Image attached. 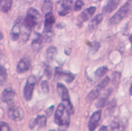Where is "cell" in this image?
<instances>
[{"instance_id":"cell-13","label":"cell","mask_w":132,"mask_h":131,"mask_svg":"<svg viewBox=\"0 0 132 131\" xmlns=\"http://www.w3.org/2000/svg\"><path fill=\"white\" fill-rule=\"evenodd\" d=\"M20 22H21V20L18 19L12 28L11 39H12L13 40H17L20 36V33H21V24H20Z\"/></svg>"},{"instance_id":"cell-40","label":"cell","mask_w":132,"mask_h":131,"mask_svg":"<svg viewBox=\"0 0 132 131\" xmlns=\"http://www.w3.org/2000/svg\"><path fill=\"white\" fill-rule=\"evenodd\" d=\"M128 2H129V4H131V5H132V0H128Z\"/></svg>"},{"instance_id":"cell-18","label":"cell","mask_w":132,"mask_h":131,"mask_svg":"<svg viewBox=\"0 0 132 131\" xmlns=\"http://www.w3.org/2000/svg\"><path fill=\"white\" fill-rule=\"evenodd\" d=\"M31 28L29 26H27L24 23H23V29H22L21 32H22V38H23V41H27L29 40V37H30V34H31Z\"/></svg>"},{"instance_id":"cell-2","label":"cell","mask_w":132,"mask_h":131,"mask_svg":"<svg viewBox=\"0 0 132 131\" xmlns=\"http://www.w3.org/2000/svg\"><path fill=\"white\" fill-rule=\"evenodd\" d=\"M57 92L60 94L61 99H62L63 104L65 105L67 110L69 112L70 114L74 113V108L73 105H72L71 101L69 99V95H68V91L66 88V86L62 84H57Z\"/></svg>"},{"instance_id":"cell-5","label":"cell","mask_w":132,"mask_h":131,"mask_svg":"<svg viewBox=\"0 0 132 131\" xmlns=\"http://www.w3.org/2000/svg\"><path fill=\"white\" fill-rule=\"evenodd\" d=\"M35 84H36V78L33 75H30L28 77L24 90H23L24 99L26 101H30L31 99V97H32V93H33V89H34Z\"/></svg>"},{"instance_id":"cell-19","label":"cell","mask_w":132,"mask_h":131,"mask_svg":"<svg viewBox=\"0 0 132 131\" xmlns=\"http://www.w3.org/2000/svg\"><path fill=\"white\" fill-rule=\"evenodd\" d=\"M100 93H101V90L95 88V89H94L93 91H91L90 93H88V95H87V98H86L87 101H94L96 98H98V97H99Z\"/></svg>"},{"instance_id":"cell-9","label":"cell","mask_w":132,"mask_h":131,"mask_svg":"<svg viewBox=\"0 0 132 131\" xmlns=\"http://www.w3.org/2000/svg\"><path fill=\"white\" fill-rule=\"evenodd\" d=\"M55 23V17L51 12H49L45 15V23H44V32H51L53 24Z\"/></svg>"},{"instance_id":"cell-15","label":"cell","mask_w":132,"mask_h":131,"mask_svg":"<svg viewBox=\"0 0 132 131\" xmlns=\"http://www.w3.org/2000/svg\"><path fill=\"white\" fill-rule=\"evenodd\" d=\"M42 36L40 33H36V37L34 38L32 41V49H34L35 51H38L40 49V48L42 47Z\"/></svg>"},{"instance_id":"cell-24","label":"cell","mask_w":132,"mask_h":131,"mask_svg":"<svg viewBox=\"0 0 132 131\" xmlns=\"http://www.w3.org/2000/svg\"><path fill=\"white\" fill-rule=\"evenodd\" d=\"M109 82H110V78L108 76H106L103 81H101V82L99 83V84H98V85L96 86V88H97V89H99V90H101V91H102V90L104 89L106 86H107L108 84H109Z\"/></svg>"},{"instance_id":"cell-16","label":"cell","mask_w":132,"mask_h":131,"mask_svg":"<svg viewBox=\"0 0 132 131\" xmlns=\"http://www.w3.org/2000/svg\"><path fill=\"white\" fill-rule=\"evenodd\" d=\"M102 20H103V14H98V15H96L95 17L90 22V23H89L88 30L90 31V32L94 31V29L98 26V24L102 22Z\"/></svg>"},{"instance_id":"cell-12","label":"cell","mask_w":132,"mask_h":131,"mask_svg":"<svg viewBox=\"0 0 132 131\" xmlns=\"http://www.w3.org/2000/svg\"><path fill=\"white\" fill-rule=\"evenodd\" d=\"M72 0H61V9L59 11V14L62 16L69 14L72 9Z\"/></svg>"},{"instance_id":"cell-39","label":"cell","mask_w":132,"mask_h":131,"mask_svg":"<svg viewBox=\"0 0 132 131\" xmlns=\"http://www.w3.org/2000/svg\"><path fill=\"white\" fill-rule=\"evenodd\" d=\"M2 39H3V33H2L1 31H0V40H1Z\"/></svg>"},{"instance_id":"cell-17","label":"cell","mask_w":132,"mask_h":131,"mask_svg":"<svg viewBox=\"0 0 132 131\" xmlns=\"http://www.w3.org/2000/svg\"><path fill=\"white\" fill-rule=\"evenodd\" d=\"M13 5V0H0V8L3 12H8Z\"/></svg>"},{"instance_id":"cell-6","label":"cell","mask_w":132,"mask_h":131,"mask_svg":"<svg viewBox=\"0 0 132 131\" xmlns=\"http://www.w3.org/2000/svg\"><path fill=\"white\" fill-rule=\"evenodd\" d=\"M8 115L10 117V119H14V120L19 121L22 120L24 116V113H23V110H22L19 107H15L13 105V107H10L8 111Z\"/></svg>"},{"instance_id":"cell-1","label":"cell","mask_w":132,"mask_h":131,"mask_svg":"<svg viewBox=\"0 0 132 131\" xmlns=\"http://www.w3.org/2000/svg\"><path fill=\"white\" fill-rule=\"evenodd\" d=\"M69 112L67 110L66 107L63 103L57 106L55 113V123L59 126H68L69 124Z\"/></svg>"},{"instance_id":"cell-32","label":"cell","mask_w":132,"mask_h":131,"mask_svg":"<svg viewBox=\"0 0 132 131\" xmlns=\"http://www.w3.org/2000/svg\"><path fill=\"white\" fill-rule=\"evenodd\" d=\"M45 74L49 78L51 76V67H50V66H45Z\"/></svg>"},{"instance_id":"cell-31","label":"cell","mask_w":132,"mask_h":131,"mask_svg":"<svg viewBox=\"0 0 132 131\" xmlns=\"http://www.w3.org/2000/svg\"><path fill=\"white\" fill-rule=\"evenodd\" d=\"M0 130L1 131H10L11 128L5 122H0Z\"/></svg>"},{"instance_id":"cell-27","label":"cell","mask_w":132,"mask_h":131,"mask_svg":"<svg viewBox=\"0 0 132 131\" xmlns=\"http://www.w3.org/2000/svg\"><path fill=\"white\" fill-rule=\"evenodd\" d=\"M84 5H85L84 0H77L75 3V5H74V9H75V11L81 10V9L83 8Z\"/></svg>"},{"instance_id":"cell-33","label":"cell","mask_w":132,"mask_h":131,"mask_svg":"<svg viewBox=\"0 0 132 131\" xmlns=\"http://www.w3.org/2000/svg\"><path fill=\"white\" fill-rule=\"evenodd\" d=\"M37 125V119H33L31 120V122H30V128H33L35 126Z\"/></svg>"},{"instance_id":"cell-14","label":"cell","mask_w":132,"mask_h":131,"mask_svg":"<svg viewBox=\"0 0 132 131\" xmlns=\"http://www.w3.org/2000/svg\"><path fill=\"white\" fill-rule=\"evenodd\" d=\"M120 0H110L103 7V12L104 13H111L117 8V6L120 4Z\"/></svg>"},{"instance_id":"cell-20","label":"cell","mask_w":132,"mask_h":131,"mask_svg":"<svg viewBox=\"0 0 132 131\" xmlns=\"http://www.w3.org/2000/svg\"><path fill=\"white\" fill-rule=\"evenodd\" d=\"M110 93H111V91H108L107 93H106L102 97V98H100L99 100H98V101L96 102V106H97V108H103V107L105 106L106 103L108 102V95H109Z\"/></svg>"},{"instance_id":"cell-30","label":"cell","mask_w":132,"mask_h":131,"mask_svg":"<svg viewBox=\"0 0 132 131\" xmlns=\"http://www.w3.org/2000/svg\"><path fill=\"white\" fill-rule=\"evenodd\" d=\"M40 87H42V90L45 93H49V84H48L47 81H42V84H40Z\"/></svg>"},{"instance_id":"cell-10","label":"cell","mask_w":132,"mask_h":131,"mask_svg":"<svg viewBox=\"0 0 132 131\" xmlns=\"http://www.w3.org/2000/svg\"><path fill=\"white\" fill-rule=\"evenodd\" d=\"M14 94H15V93H14V91L12 88H10V87L6 88V89L3 92V93H2V97H1L2 101H3L4 102H6V103H8L9 105H11L12 102H14Z\"/></svg>"},{"instance_id":"cell-38","label":"cell","mask_w":132,"mask_h":131,"mask_svg":"<svg viewBox=\"0 0 132 131\" xmlns=\"http://www.w3.org/2000/svg\"><path fill=\"white\" fill-rule=\"evenodd\" d=\"M129 41H130V43H131V48H132V34L130 35V37H129Z\"/></svg>"},{"instance_id":"cell-7","label":"cell","mask_w":132,"mask_h":131,"mask_svg":"<svg viewBox=\"0 0 132 131\" xmlns=\"http://www.w3.org/2000/svg\"><path fill=\"white\" fill-rule=\"evenodd\" d=\"M95 11H96V7H94V6H91V7H89V8L84 10L83 12L81 13V14H79L78 18H77V23H78V24L82 25V23H83L84 22L87 21V20L95 13Z\"/></svg>"},{"instance_id":"cell-26","label":"cell","mask_w":132,"mask_h":131,"mask_svg":"<svg viewBox=\"0 0 132 131\" xmlns=\"http://www.w3.org/2000/svg\"><path fill=\"white\" fill-rule=\"evenodd\" d=\"M63 78L66 80V82L71 83L74 80V78H75V75L71 73H64L63 74Z\"/></svg>"},{"instance_id":"cell-25","label":"cell","mask_w":132,"mask_h":131,"mask_svg":"<svg viewBox=\"0 0 132 131\" xmlns=\"http://www.w3.org/2000/svg\"><path fill=\"white\" fill-rule=\"evenodd\" d=\"M36 119H37V125H39L40 128H44L46 126L47 119H46L45 116H38Z\"/></svg>"},{"instance_id":"cell-22","label":"cell","mask_w":132,"mask_h":131,"mask_svg":"<svg viewBox=\"0 0 132 131\" xmlns=\"http://www.w3.org/2000/svg\"><path fill=\"white\" fill-rule=\"evenodd\" d=\"M107 72H108V67H106V66H102V67H99L95 71V75H96V77L100 78V77L103 76L105 74H107Z\"/></svg>"},{"instance_id":"cell-4","label":"cell","mask_w":132,"mask_h":131,"mask_svg":"<svg viewBox=\"0 0 132 131\" xmlns=\"http://www.w3.org/2000/svg\"><path fill=\"white\" fill-rule=\"evenodd\" d=\"M40 14L36 9L34 8H30L27 12V15L25 16V19L23 23L27 25V26L31 27V29L36 25L38 19L40 18Z\"/></svg>"},{"instance_id":"cell-28","label":"cell","mask_w":132,"mask_h":131,"mask_svg":"<svg viewBox=\"0 0 132 131\" xmlns=\"http://www.w3.org/2000/svg\"><path fill=\"white\" fill-rule=\"evenodd\" d=\"M63 70L60 67H56L55 69V79H59L61 77H63Z\"/></svg>"},{"instance_id":"cell-8","label":"cell","mask_w":132,"mask_h":131,"mask_svg":"<svg viewBox=\"0 0 132 131\" xmlns=\"http://www.w3.org/2000/svg\"><path fill=\"white\" fill-rule=\"evenodd\" d=\"M101 117H102V111L101 110L95 111L92 116H91L90 119H89V123H88L89 130L93 131L97 128L98 123H99L100 119H101Z\"/></svg>"},{"instance_id":"cell-3","label":"cell","mask_w":132,"mask_h":131,"mask_svg":"<svg viewBox=\"0 0 132 131\" xmlns=\"http://www.w3.org/2000/svg\"><path fill=\"white\" fill-rule=\"evenodd\" d=\"M130 8H131V4L127 2V3H126L123 6L120 7V10L110 19V24L114 25V24L119 23L120 21H122V20L128 15V14H129V11H130Z\"/></svg>"},{"instance_id":"cell-23","label":"cell","mask_w":132,"mask_h":131,"mask_svg":"<svg viewBox=\"0 0 132 131\" xmlns=\"http://www.w3.org/2000/svg\"><path fill=\"white\" fill-rule=\"evenodd\" d=\"M57 54V49L55 47H50L47 50V57L49 59H53Z\"/></svg>"},{"instance_id":"cell-21","label":"cell","mask_w":132,"mask_h":131,"mask_svg":"<svg viewBox=\"0 0 132 131\" xmlns=\"http://www.w3.org/2000/svg\"><path fill=\"white\" fill-rule=\"evenodd\" d=\"M7 79V73L3 66H0V86H2L5 83Z\"/></svg>"},{"instance_id":"cell-36","label":"cell","mask_w":132,"mask_h":131,"mask_svg":"<svg viewBox=\"0 0 132 131\" xmlns=\"http://www.w3.org/2000/svg\"><path fill=\"white\" fill-rule=\"evenodd\" d=\"M129 94L132 95V83H131V85H130V89H129Z\"/></svg>"},{"instance_id":"cell-34","label":"cell","mask_w":132,"mask_h":131,"mask_svg":"<svg viewBox=\"0 0 132 131\" xmlns=\"http://www.w3.org/2000/svg\"><path fill=\"white\" fill-rule=\"evenodd\" d=\"M53 110H54V106L50 107V108L47 110V111H46V114H47V116H49V117H50V116H51V114H52Z\"/></svg>"},{"instance_id":"cell-29","label":"cell","mask_w":132,"mask_h":131,"mask_svg":"<svg viewBox=\"0 0 132 131\" xmlns=\"http://www.w3.org/2000/svg\"><path fill=\"white\" fill-rule=\"evenodd\" d=\"M120 72H115V73L113 74L112 83L114 84H118L119 82H120Z\"/></svg>"},{"instance_id":"cell-37","label":"cell","mask_w":132,"mask_h":131,"mask_svg":"<svg viewBox=\"0 0 132 131\" xmlns=\"http://www.w3.org/2000/svg\"><path fill=\"white\" fill-rule=\"evenodd\" d=\"M107 129V128H106V127H102L101 128H100V130H106Z\"/></svg>"},{"instance_id":"cell-11","label":"cell","mask_w":132,"mask_h":131,"mask_svg":"<svg viewBox=\"0 0 132 131\" xmlns=\"http://www.w3.org/2000/svg\"><path fill=\"white\" fill-rule=\"evenodd\" d=\"M30 66H31V61H30L29 58H23L22 59H20V61L17 64V67L16 70L19 74L24 73L29 70Z\"/></svg>"},{"instance_id":"cell-35","label":"cell","mask_w":132,"mask_h":131,"mask_svg":"<svg viewBox=\"0 0 132 131\" xmlns=\"http://www.w3.org/2000/svg\"><path fill=\"white\" fill-rule=\"evenodd\" d=\"M119 127V122L118 121H113L112 124H111V129H116Z\"/></svg>"}]
</instances>
